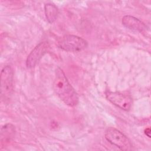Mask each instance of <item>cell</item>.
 <instances>
[{
	"label": "cell",
	"mask_w": 151,
	"mask_h": 151,
	"mask_svg": "<svg viewBox=\"0 0 151 151\" xmlns=\"http://www.w3.org/2000/svg\"><path fill=\"white\" fill-rule=\"evenodd\" d=\"M44 12L47 21L50 24H52L57 19L59 11L55 5L52 3H47L44 5Z\"/></svg>",
	"instance_id": "obj_8"
},
{
	"label": "cell",
	"mask_w": 151,
	"mask_h": 151,
	"mask_svg": "<svg viewBox=\"0 0 151 151\" xmlns=\"http://www.w3.org/2000/svg\"><path fill=\"white\" fill-rule=\"evenodd\" d=\"M14 133V127L11 124H7L1 129V137H5V139H9L12 137Z\"/></svg>",
	"instance_id": "obj_9"
},
{
	"label": "cell",
	"mask_w": 151,
	"mask_h": 151,
	"mask_svg": "<svg viewBox=\"0 0 151 151\" xmlns=\"http://www.w3.org/2000/svg\"><path fill=\"white\" fill-rule=\"evenodd\" d=\"M107 99L114 106L124 110L129 111L132 104V99L130 95L119 91H106L105 92Z\"/></svg>",
	"instance_id": "obj_4"
},
{
	"label": "cell",
	"mask_w": 151,
	"mask_h": 151,
	"mask_svg": "<svg viewBox=\"0 0 151 151\" xmlns=\"http://www.w3.org/2000/svg\"><path fill=\"white\" fill-rule=\"evenodd\" d=\"M13 70L9 65L5 66L1 72V94L4 99L8 98L13 90Z\"/></svg>",
	"instance_id": "obj_5"
},
{
	"label": "cell",
	"mask_w": 151,
	"mask_h": 151,
	"mask_svg": "<svg viewBox=\"0 0 151 151\" xmlns=\"http://www.w3.org/2000/svg\"><path fill=\"white\" fill-rule=\"evenodd\" d=\"M57 45L67 52H78L85 49L88 43L83 38L74 35H65L57 41Z\"/></svg>",
	"instance_id": "obj_2"
},
{
	"label": "cell",
	"mask_w": 151,
	"mask_h": 151,
	"mask_svg": "<svg viewBox=\"0 0 151 151\" xmlns=\"http://www.w3.org/2000/svg\"><path fill=\"white\" fill-rule=\"evenodd\" d=\"M145 134H146V136H147L149 137H150V128H147L146 129H145Z\"/></svg>",
	"instance_id": "obj_10"
},
{
	"label": "cell",
	"mask_w": 151,
	"mask_h": 151,
	"mask_svg": "<svg viewBox=\"0 0 151 151\" xmlns=\"http://www.w3.org/2000/svg\"><path fill=\"white\" fill-rule=\"evenodd\" d=\"M49 44L46 41L41 42L36 45L27 58V67L29 68L34 67L40 61L42 56L47 52Z\"/></svg>",
	"instance_id": "obj_6"
},
{
	"label": "cell",
	"mask_w": 151,
	"mask_h": 151,
	"mask_svg": "<svg viewBox=\"0 0 151 151\" xmlns=\"http://www.w3.org/2000/svg\"><path fill=\"white\" fill-rule=\"evenodd\" d=\"M122 24L124 27L133 31L143 32L147 29V26L139 19L127 15L123 17L122 20Z\"/></svg>",
	"instance_id": "obj_7"
},
{
	"label": "cell",
	"mask_w": 151,
	"mask_h": 151,
	"mask_svg": "<svg viewBox=\"0 0 151 151\" xmlns=\"http://www.w3.org/2000/svg\"><path fill=\"white\" fill-rule=\"evenodd\" d=\"M104 136L110 143L121 150L128 151L132 149V145L130 140L122 132L114 127H108L106 130Z\"/></svg>",
	"instance_id": "obj_3"
},
{
	"label": "cell",
	"mask_w": 151,
	"mask_h": 151,
	"mask_svg": "<svg viewBox=\"0 0 151 151\" xmlns=\"http://www.w3.org/2000/svg\"><path fill=\"white\" fill-rule=\"evenodd\" d=\"M53 88L58 97L67 106L74 107L78 103V96L69 83L63 70L58 67L55 71Z\"/></svg>",
	"instance_id": "obj_1"
}]
</instances>
